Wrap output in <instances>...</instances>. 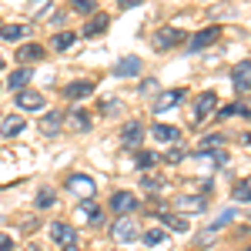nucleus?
I'll return each mask as SVG.
<instances>
[{"mask_svg":"<svg viewBox=\"0 0 251 251\" xmlns=\"http://www.w3.org/2000/svg\"><path fill=\"white\" fill-rule=\"evenodd\" d=\"M67 191H74L80 201H91L97 194V184L91 174H67Z\"/></svg>","mask_w":251,"mask_h":251,"instance_id":"f257e3e1","label":"nucleus"},{"mask_svg":"<svg viewBox=\"0 0 251 251\" xmlns=\"http://www.w3.org/2000/svg\"><path fill=\"white\" fill-rule=\"evenodd\" d=\"M111 238H114L117 245H131V241H137L141 231H137L134 218H117L114 225H111Z\"/></svg>","mask_w":251,"mask_h":251,"instance_id":"f03ea898","label":"nucleus"},{"mask_svg":"<svg viewBox=\"0 0 251 251\" xmlns=\"http://www.w3.org/2000/svg\"><path fill=\"white\" fill-rule=\"evenodd\" d=\"M50 241L60 245V251H64V248H74V245H77V228H74V225H67V221H54V225H50Z\"/></svg>","mask_w":251,"mask_h":251,"instance_id":"7ed1b4c3","label":"nucleus"},{"mask_svg":"<svg viewBox=\"0 0 251 251\" xmlns=\"http://www.w3.org/2000/svg\"><path fill=\"white\" fill-rule=\"evenodd\" d=\"M174 208L181 214H198L208 208V194H177L174 198Z\"/></svg>","mask_w":251,"mask_h":251,"instance_id":"20e7f679","label":"nucleus"},{"mask_svg":"<svg viewBox=\"0 0 251 251\" xmlns=\"http://www.w3.org/2000/svg\"><path fill=\"white\" fill-rule=\"evenodd\" d=\"M141 141H144V124H141V121H131V124L121 131L124 151H141Z\"/></svg>","mask_w":251,"mask_h":251,"instance_id":"39448f33","label":"nucleus"},{"mask_svg":"<svg viewBox=\"0 0 251 251\" xmlns=\"http://www.w3.org/2000/svg\"><path fill=\"white\" fill-rule=\"evenodd\" d=\"M214 107H218V97H214V91H204V94L194 100V114H191V121H194V124H201L204 117H211V114H214Z\"/></svg>","mask_w":251,"mask_h":251,"instance_id":"423d86ee","label":"nucleus"},{"mask_svg":"<svg viewBox=\"0 0 251 251\" xmlns=\"http://www.w3.org/2000/svg\"><path fill=\"white\" fill-rule=\"evenodd\" d=\"M231 84H234V91H241V94L251 91V60H238L231 67Z\"/></svg>","mask_w":251,"mask_h":251,"instance_id":"0eeeda50","label":"nucleus"},{"mask_svg":"<svg viewBox=\"0 0 251 251\" xmlns=\"http://www.w3.org/2000/svg\"><path fill=\"white\" fill-rule=\"evenodd\" d=\"M181 40H184V30H177V27H161V30H154V47L157 50L177 47Z\"/></svg>","mask_w":251,"mask_h":251,"instance_id":"6e6552de","label":"nucleus"},{"mask_svg":"<svg viewBox=\"0 0 251 251\" xmlns=\"http://www.w3.org/2000/svg\"><path fill=\"white\" fill-rule=\"evenodd\" d=\"M218 37H221V27H204V30H198V34L188 40V50H191V54H198V50H204L208 44H214Z\"/></svg>","mask_w":251,"mask_h":251,"instance_id":"1a4fd4ad","label":"nucleus"},{"mask_svg":"<svg viewBox=\"0 0 251 251\" xmlns=\"http://www.w3.org/2000/svg\"><path fill=\"white\" fill-rule=\"evenodd\" d=\"M141 71H144V60L134 57V54H131V57H121L114 64V74H117V77H137Z\"/></svg>","mask_w":251,"mask_h":251,"instance_id":"9d476101","label":"nucleus"},{"mask_svg":"<svg viewBox=\"0 0 251 251\" xmlns=\"http://www.w3.org/2000/svg\"><path fill=\"white\" fill-rule=\"evenodd\" d=\"M111 208H114V211L124 218V214H131V211L137 208V198H134L131 191H114V198H111Z\"/></svg>","mask_w":251,"mask_h":251,"instance_id":"9b49d317","label":"nucleus"},{"mask_svg":"<svg viewBox=\"0 0 251 251\" xmlns=\"http://www.w3.org/2000/svg\"><path fill=\"white\" fill-rule=\"evenodd\" d=\"M184 87H174V91H164V94L154 100V111H171V107H177L181 100H184Z\"/></svg>","mask_w":251,"mask_h":251,"instance_id":"f8f14e48","label":"nucleus"},{"mask_svg":"<svg viewBox=\"0 0 251 251\" xmlns=\"http://www.w3.org/2000/svg\"><path fill=\"white\" fill-rule=\"evenodd\" d=\"M77 214L87 221V225H94V228H100V225H104V211H100V204H94V201H80Z\"/></svg>","mask_w":251,"mask_h":251,"instance_id":"ddd939ff","label":"nucleus"},{"mask_svg":"<svg viewBox=\"0 0 251 251\" xmlns=\"http://www.w3.org/2000/svg\"><path fill=\"white\" fill-rule=\"evenodd\" d=\"M17 107L20 111H44V94H37V91H20Z\"/></svg>","mask_w":251,"mask_h":251,"instance_id":"4468645a","label":"nucleus"},{"mask_svg":"<svg viewBox=\"0 0 251 251\" xmlns=\"http://www.w3.org/2000/svg\"><path fill=\"white\" fill-rule=\"evenodd\" d=\"M30 77H34V71H30V67H17V71L7 77V87H10L14 94H20V91H27V80H30Z\"/></svg>","mask_w":251,"mask_h":251,"instance_id":"2eb2a0df","label":"nucleus"},{"mask_svg":"<svg viewBox=\"0 0 251 251\" xmlns=\"http://www.w3.org/2000/svg\"><path fill=\"white\" fill-rule=\"evenodd\" d=\"M97 87L91 84V80H74V84H67L64 87V97H71V100H80V97H91Z\"/></svg>","mask_w":251,"mask_h":251,"instance_id":"dca6fc26","label":"nucleus"},{"mask_svg":"<svg viewBox=\"0 0 251 251\" xmlns=\"http://www.w3.org/2000/svg\"><path fill=\"white\" fill-rule=\"evenodd\" d=\"M234 218H238V211H234V208H225V211H221V214H218V218L211 221V225H208V231L201 234V245H204V241H208V238H211V234L218 231V228H225V225H231Z\"/></svg>","mask_w":251,"mask_h":251,"instance_id":"f3484780","label":"nucleus"},{"mask_svg":"<svg viewBox=\"0 0 251 251\" xmlns=\"http://www.w3.org/2000/svg\"><path fill=\"white\" fill-rule=\"evenodd\" d=\"M24 127H27V121H24L20 114H10V117H3L0 134H3V137H17V134H24Z\"/></svg>","mask_w":251,"mask_h":251,"instance_id":"a211bd4d","label":"nucleus"},{"mask_svg":"<svg viewBox=\"0 0 251 251\" xmlns=\"http://www.w3.org/2000/svg\"><path fill=\"white\" fill-rule=\"evenodd\" d=\"M151 137H154V141H161V144H174V141L181 137V131H177V127H171V124H154V127H151Z\"/></svg>","mask_w":251,"mask_h":251,"instance_id":"6ab92c4d","label":"nucleus"},{"mask_svg":"<svg viewBox=\"0 0 251 251\" xmlns=\"http://www.w3.org/2000/svg\"><path fill=\"white\" fill-rule=\"evenodd\" d=\"M60 121H64V114H60V111H50V114L40 121V134H44V137H57Z\"/></svg>","mask_w":251,"mask_h":251,"instance_id":"aec40b11","label":"nucleus"},{"mask_svg":"<svg viewBox=\"0 0 251 251\" xmlns=\"http://www.w3.org/2000/svg\"><path fill=\"white\" fill-rule=\"evenodd\" d=\"M225 144H228L225 134H208V137H201L198 151H201V154H211V151H225Z\"/></svg>","mask_w":251,"mask_h":251,"instance_id":"412c9836","label":"nucleus"},{"mask_svg":"<svg viewBox=\"0 0 251 251\" xmlns=\"http://www.w3.org/2000/svg\"><path fill=\"white\" fill-rule=\"evenodd\" d=\"M107 24H111V17H107V14L91 17V20H87V27H84V37H100V34L107 30Z\"/></svg>","mask_w":251,"mask_h":251,"instance_id":"4be33fe9","label":"nucleus"},{"mask_svg":"<svg viewBox=\"0 0 251 251\" xmlns=\"http://www.w3.org/2000/svg\"><path fill=\"white\" fill-rule=\"evenodd\" d=\"M44 57V47L40 44H24V47H17V60L20 64H34V60Z\"/></svg>","mask_w":251,"mask_h":251,"instance_id":"5701e85b","label":"nucleus"},{"mask_svg":"<svg viewBox=\"0 0 251 251\" xmlns=\"http://www.w3.org/2000/svg\"><path fill=\"white\" fill-rule=\"evenodd\" d=\"M27 34H30V30H27L24 24H7V27H0V37H3V40H10V44H17V40H24Z\"/></svg>","mask_w":251,"mask_h":251,"instance_id":"b1692460","label":"nucleus"},{"mask_svg":"<svg viewBox=\"0 0 251 251\" xmlns=\"http://www.w3.org/2000/svg\"><path fill=\"white\" fill-rule=\"evenodd\" d=\"M67 124H71L74 131H91V114L77 107V111H71V114H67Z\"/></svg>","mask_w":251,"mask_h":251,"instance_id":"393cba45","label":"nucleus"},{"mask_svg":"<svg viewBox=\"0 0 251 251\" xmlns=\"http://www.w3.org/2000/svg\"><path fill=\"white\" fill-rule=\"evenodd\" d=\"M231 198L238 201V204H248V201H251V177H241V181L234 184Z\"/></svg>","mask_w":251,"mask_h":251,"instance_id":"a878e982","label":"nucleus"},{"mask_svg":"<svg viewBox=\"0 0 251 251\" xmlns=\"http://www.w3.org/2000/svg\"><path fill=\"white\" fill-rule=\"evenodd\" d=\"M74 40H77V34L60 30V34H54V37H50V47H54V50H67V47H74Z\"/></svg>","mask_w":251,"mask_h":251,"instance_id":"bb28decb","label":"nucleus"},{"mask_svg":"<svg viewBox=\"0 0 251 251\" xmlns=\"http://www.w3.org/2000/svg\"><path fill=\"white\" fill-rule=\"evenodd\" d=\"M134 164L141 168V171H151V168L157 164V154H154V151H137V154H134Z\"/></svg>","mask_w":251,"mask_h":251,"instance_id":"cd10ccee","label":"nucleus"},{"mask_svg":"<svg viewBox=\"0 0 251 251\" xmlns=\"http://www.w3.org/2000/svg\"><path fill=\"white\" fill-rule=\"evenodd\" d=\"M161 221H164L168 228H174L177 234H184L188 228H191V225H188V218H174V214H161Z\"/></svg>","mask_w":251,"mask_h":251,"instance_id":"c85d7f7f","label":"nucleus"},{"mask_svg":"<svg viewBox=\"0 0 251 251\" xmlns=\"http://www.w3.org/2000/svg\"><path fill=\"white\" fill-rule=\"evenodd\" d=\"M164 238H168V234L161 231V228H148V231H144V245H148V248H157V245H164Z\"/></svg>","mask_w":251,"mask_h":251,"instance_id":"c756f323","label":"nucleus"},{"mask_svg":"<svg viewBox=\"0 0 251 251\" xmlns=\"http://www.w3.org/2000/svg\"><path fill=\"white\" fill-rule=\"evenodd\" d=\"M54 201H57V194L50 191V188H44V191L34 198V204H37V208H54Z\"/></svg>","mask_w":251,"mask_h":251,"instance_id":"7c9ffc66","label":"nucleus"},{"mask_svg":"<svg viewBox=\"0 0 251 251\" xmlns=\"http://www.w3.org/2000/svg\"><path fill=\"white\" fill-rule=\"evenodd\" d=\"M74 10H77V14H94L97 0H74Z\"/></svg>","mask_w":251,"mask_h":251,"instance_id":"2f4dec72","label":"nucleus"},{"mask_svg":"<svg viewBox=\"0 0 251 251\" xmlns=\"http://www.w3.org/2000/svg\"><path fill=\"white\" fill-rule=\"evenodd\" d=\"M144 188H148V191H154V194H161L164 188H168V184H164L161 177H144Z\"/></svg>","mask_w":251,"mask_h":251,"instance_id":"473e14b6","label":"nucleus"},{"mask_svg":"<svg viewBox=\"0 0 251 251\" xmlns=\"http://www.w3.org/2000/svg\"><path fill=\"white\" fill-rule=\"evenodd\" d=\"M117 107H121V100H117V97H107V100H100V111H104V114H114Z\"/></svg>","mask_w":251,"mask_h":251,"instance_id":"72a5a7b5","label":"nucleus"},{"mask_svg":"<svg viewBox=\"0 0 251 251\" xmlns=\"http://www.w3.org/2000/svg\"><path fill=\"white\" fill-rule=\"evenodd\" d=\"M0 251H14V238L3 234V231H0Z\"/></svg>","mask_w":251,"mask_h":251,"instance_id":"f704fd0d","label":"nucleus"},{"mask_svg":"<svg viewBox=\"0 0 251 251\" xmlns=\"http://www.w3.org/2000/svg\"><path fill=\"white\" fill-rule=\"evenodd\" d=\"M234 114H238V104H228V107H221V111H218V117H225V121L234 117Z\"/></svg>","mask_w":251,"mask_h":251,"instance_id":"c9c22d12","label":"nucleus"},{"mask_svg":"<svg viewBox=\"0 0 251 251\" xmlns=\"http://www.w3.org/2000/svg\"><path fill=\"white\" fill-rule=\"evenodd\" d=\"M181 157H184V148H171V151H168V161H171V164H177Z\"/></svg>","mask_w":251,"mask_h":251,"instance_id":"e433bc0d","label":"nucleus"},{"mask_svg":"<svg viewBox=\"0 0 251 251\" xmlns=\"http://www.w3.org/2000/svg\"><path fill=\"white\" fill-rule=\"evenodd\" d=\"M238 114H245L251 121V100H241V104H238Z\"/></svg>","mask_w":251,"mask_h":251,"instance_id":"4c0bfd02","label":"nucleus"},{"mask_svg":"<svg viewBox=\"0 0 251 251\" xmlns=\"http://www.w3.org/2000/svg\"><path fill=\"white\" fill-rule=\"evenodd\" d=\"M245 144H248V148H251V134H245Z\"/></svg>","mask_w":251,"mask_h":251,"instance_id":"58836bf2","label":"nucleus"},{"mask_svg":"<svg viewBox=\"0 0 251 251\" xmlns=\"http://www.w3.org/2000/svg\"><path fill=\"white\" fill-rule=\"evenodd\" d=\"M0 71H3V57H0Z\"/></svg>","mask_w":251,"mask_h":251,"instance_id":"ea45409f","label":"nucleus"},{"mask_svg":"<svg viewBox=\"0 0 251 251\" xmlns=\"http://www.w3.org/2000/svg\"><path fill=\"white\" fill-rule=\"evenodd\" d=\"M64 251H77V248H64Z\"/></svg>","mask_w":251,"mask_h":251,"instance_id":"a19ab883","label":"nucleus"},{"mask_svg":"<svg viewBox=\"0 0 251 251\" xmlns=\"http://www.w3.org/2000/svg\"><path fill=\"white\" fill-rule=\"evenodd\" d=\"M248 251H251V248H248Z\"/></svg>","mask_w":251,"mask_h":251,"instance_id":"79ce46f5","label":"nucleus"}]
</instances>
